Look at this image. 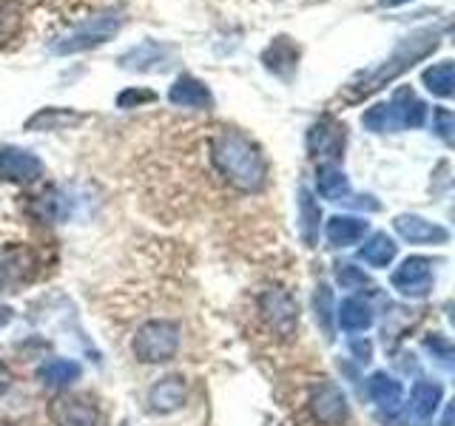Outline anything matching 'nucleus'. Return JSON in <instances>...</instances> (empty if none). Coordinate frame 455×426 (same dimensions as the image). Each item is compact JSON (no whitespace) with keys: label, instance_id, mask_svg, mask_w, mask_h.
<instances>
[{"label":"nucleus","instance_id":"obj_1","mask_svg":"<svg viewBox=\"0 0 455 426\" xmlns=\"http://www.w3.org/2000/svg\"><path fill=\"white\" fill-rule=\"evenodd\" d=\"M211 162L217 174L242 193H256L267 182V160L242 131L225 128L211 139Z\"/></svg>","mask_w":455,"mask_h":426},{"label":"nucleus","instance_id":"obj_2","mask_svg":"<svg viewBox=\"0 0 455 426\" xmlns=\"http://www.w3.org/2000/svg\"><path fill=\"white\" fill-rule=\"evenodd\" d=\"M441 46V28L427 26V28H416L407 37L398 40V46L393 49V54L384 60L379 68L367 71L359 80H353V97H367L376 94L379 89H384L387 83H393L395 77H402L404 71H410L416 63H421L424 57H430L435 49Z\"/></svg>","mask_w":455,"mask_h":426},{"label":"nucleus","instance_id":"obj_3","mask_svg":"<svg viewBox=\"0 0 455 426\" xmlns=\"http://www.w3.org/2000/svg\"><path fill=\"white\" fill-rule=\"evenodd\" d=\"M427 120V103L410 85H398L387 103H376L362 114V125L373 134H395L421 128Z\"/></svg>","mask_w":455,"mask_h":426},{"label":"nucleus","instance_id":"obj_4","mask_svg":"<svg viewBox=\"0 0 455 426\" xmlns=\"http://www.w3.org/2000/svg\"><path fill=\"white\" fill-rule=\"evenodd\" d=\"M123 23H125V18H123L120 9L97 12V14H92V18H85L83 23L71 26L68 32H63L60 37H54L49 43V51L68 57V54L97 49V46H103V43H108L114 35H120Z\"/></svg>","mask_w":455,"mask_h":426},{"label":"nucleus","instance_id":"obj_5","mask_svg":"<svg viewBox=\"0 0 455 426\" xmlns=\"http://www.w3.org/2000/svg\"><path fill=\"white\" fill-rule=\"evenodd\" d=\"M180 324L168 319H154L146 321L134 335V355L142 364H165L177 355L180 350Z\"/></svg>","mask_w":455,"mask_h":426},{"label":"nucleus","instance_id":"obj_6","mask_svg":"<svg viewBox=\"0 0 455 426\" xmlns=\"http://www.w3.org/2000/svg\"><path fill=\"white\" fill-rule=\"evenodd\" d=\"M345 146H347V128L345 122L331 117V114H324V117H319L307 128V154L313 160L339 165Z\"/></svg>","mask_w":455,"mask_h":426},{"label":"nucleus","instance_id":"obj_7","mask_svg":"<svg viewBox=\"0 0 455 426\" xmlns=\"http://www.w3.org/2000/svg\"><path fill=\"white\" fill-rule=\"evenodd\" d=\"M259 312L267 327L282 338H291L299 324V302L284 288H267L259 296Z\"/></svg>","mask_w":455,"mask_h":426},{"label":"nucleus","instance_id":"obj_8","mask_svg":"<svg viewBox=\"0 0 455 426\" xmlns=\"http://www.w3.org/2000/svg\"><path fill=\"white\" fill-rule=\"evenodd\" d=\"M123 71H137V75H163L174 66V49L160 40H142L137 46L120 54Z\"/></svg>","mask_w":455,"mask_h":426},{"label":"nucleus","instance_id":"obj_9","mask_svg":"<svg viewBox=\"0 0 455 426\" xmlns=\"http://www.w3.org/2000/svg\"><path fill=\"white\" fill-rule=\"evenodd\" d=\"M310 412L322 426H345L350 421V404L345 390L333 381H324L310 392Z\"/></svg>","mask_w":455,"mask_h":426},{"label":"nucleus","instance_id":"obj_10","mask_svg":"<svg viewBox=\"0 0 455 426\" xmlns=\"http://www.w3.org/2000/svg\"><path fill=\"white\" fill-rule=\"evenodd\" d=\"M393 290L404 298H424L433 290V259L427 256H407V259L393 270Z\"/></svg>","mask_w":455,"mask_h":426},{"label":"nucleus","instance_id":"obj_11","mask_svg":"<svg viewBox=\"0 0 455 426\" xmlns=\"http://www.w3.org/2000/svg\"><path fill=\"white\" fill-rule=\"evenodd\" d=\"M43 170H46V165H43L37 154L18 148V146L0 148V179L28 185V182H37L43 177Z\"/></svg>","mask_w":455,"mask_h":426},{"label":"nucleus","instance_id":"obj_12","mask_svg":"<svg viewBox=\"0 0 455 426\" xmlns=\"http://www.w3.org/2000/svg\"><path fill=\"white\" fill-rule=\"evenodd\" d=\"M393 231L410 245H447L450 231L444 225H435L419 213H398L393 219Z\"/></svg>","mask_w":455,"mask_h":426},{"label":"nucleus","instance_id":"obj_13","mask_svg":"<svg viewBox=\"0 0 455 426\" xmlns=\"http://www.w3.org/2000/svg\"><path fill=\"white\" fill-rule=\"evenodd\" d=\"M259 60L274 77L291 83L293 75H296V68H299V46L288 35H279V37H274L267 43V49L262 51Z\"/></svg>","mask_w":455,"mask_h":426},{"label":"nucleus","instance_id":"obj_14","mask_svg":"<svg viewBox=\"0 0 455 426\" xmlns=\"http://www.w3.org/2000/svg\"><path fill=\"white\" fill-rule=\"evenodd\" d=\"M168 99H171V106H177V108H194V111L213 108L211 89L203 80H196L194 75H180L174 80V85L168 89Z\"/></svg>","mask_w":455,"mask_h":426},{"label":"nucleus","instance_id":"obj_15","mask_svg":"<svg viewBox=\"0 0 455 426\" xmlns=\"http://www.w3.org/2000/svg\"><path fill=\"white\" fill-rule=\"evenodd\" d=\"M185 395H188L185 378L182 375H165L148 390V409L156 412V415H171V412L182 409Z\"/></svg>","mask_w":455,"mask_h":426},{"label":"nucleus","instance_id":"obj_16","mask_svg":"<svg viewBox=\"0 0 455 426\" xmlns=\"http://www.w3.org/2000/svg\"><path fill=\"white\" fill-rule=\"evenodd\" d=\"M52 418L57 426H97V406L89 398H57L52 406Z\"/></svg>","mask_w":455,"mask_h":426},{"label":"nucleus","instance_id":"obj_17","mask_svg":"<svg viewBox=\"0 0 455 426\" xmlns=\"http://www.w3.org/2000/svg\"><path fill=\"white\" fill-rule=\"evenodd\" d=\"M367 395L381 412H390V415H393V412L402 406L404 387H402V381H395L390 373L379 369V373H373L367 378Z\"/></svg>","mask_w":455,"mask_h":426},{"label":"nucleus","instance_id":"obj_18","mask_svg":"<svg viewBox=\"0 0 455 426\" xmlns=\"http://www.w3.org/2000/svg\"><path fill=\"white\" fill-rule=\"evenodd\" d=\"M370 233V222L362 217H331L324 225V236L331 248H350Z\"/></svg>","mask_w":455,"mask_h":426},{"label":"nucleus","instance_id":"obj_19","mask_svg":"<svg viewBox=\"0 0 455 426\" xmlns=\"http://www.w3.org/2000/svg\"><path fill=\"white\" fill-rule=\"evenodd\" d=\"M296 205H299V233H302V241L307 248H316L319 245V227H322V208L316 202L310 188H299L296 193Z\"/></svg>","mask_w":455,"mask_h":426},{"label":"nucleus","instance_id":"obj_20","mask_svg":"<svg viewBox=\"0 0 455 426\" xmlns=\"http://www.w3.org/2000/svg\"><path fill=\"white\" fill-rule=\"evenodd\" d=\"M316 191L327 202H350V179L347 174L333 162H322L316 168Z\"/></svg>","mask_w":455,"mask_h":426},{"label":"nucleus","instance_id":"obj_21","mask_svg":"<svg viewBox=\"0 0 455 426\" xmlns=\"http://www.w3.org/2000/svg\"><path fill=\"white\" fill-rule=\"evenodd\" d=\"M336 324L345 333H367L373 327V310L359 296H347L345 302L336 307Z\"/></svg>","mask_w":455,"mask_h":426},{"label":"nucleus","instance_id":"obj_22","mask_svg":"<svg viewBox=\"0 0 455 426\" xmlns=\"http://www.w3.org/2000/svg\"><path fill=\"white\" fill-rule=\"evenodd\" d=\"M444 404V387L438 381H416L410 390V412L419 421L433 418L438 406Z\"/></svg>","mask_w":455,"mask_h":426},{"label":"nucleus","instance_id":"obj_23","mask_svg":"<svg viewBox=\"0 0 455 426\" xmlns=\"http://www.w3.org/2000/svg\"><path fill=\"white\" fill-rule=\"evenodd\" d=\"M85 120V114L71 108H40L37 114L26 120V131H63V128H75Z\"/></svg>","mask_w":455,"mask_h":426},{"label":"nucleus","instance_id":"obj_24","mask_svg":"<svg viewBox=\"0 0 455 426\" xmlns=\"http://www.w3.org/2000/svg\"><path fill=\"white\" fill-rule=\"evenodd\" d=\"M80 375H83V367L71 359H52L37 367V381L49 390H63L68 383L80 381Z\"/></svg>","mask_w":455,"mask_h":426},{"label":"nucleus","instance_id":"obj_25","mask_svg":"<svg viewBox=\"0 0 455 426\" xmlns=\"http://www.w3.org/2000/svg\"><path fill=\"white\" fill-rule=\"evenodd\" d=\"M398 256V245L387 236V233H373L364 245L359 248V259L367 264V267H376V270H384L390 267L393 259Z\"/></svg>","mask_w":455,"mask_h":426},{"label":"nucleus","instance_id":"obj_26","mask_svg":"<svg viewBox=\"0 0 455 426\" xmlns=\"http://www.w3.org/2000/svg\"><path fill=\"white\" fill-rule=\"evenodd\" d=\"M421 83L427 85V91L441 97V99H450L452 91H455V68H452V60H441L430 68H424L421 75Z\"/></svg>","mask_w":455,"mask_h":426},{"label":"nucleus","instance_id":"obj_27","mask_svg":"<svg viewBox=\"0 0 455 426\" xmlns=\"http://www.w3.org/2000/svg\"><path fill=\"white\" fill-rule=\"evenodd\" d=\"M313 310H316V321L322 327V333L327 341H333L336 330V302H333V290L327 281L316 284V293H313Z\"/></svg>","mask_w":455,"mask_h":426},{"label":"nucleus","instance_id":"obj_28","mask_svg":"<svg viewBox=\"0 0 455 426\" xmlns=\"http://www.w3.org/2000/svg\"><path fill=\"white\" fill-rule=\"evenodd\" d=\"M26 23V12L18 0H0V46L20 35Z\"/></svg>","mask_w":455,"mask_h":426},{"label":"nucleus","instance_id":"obj_29","mask_svg":"<svg viewBox=\"0 0 455 426\" xmlns=\"http://www.w3.org/2000/svg\"><path fill=\"white\" fill-rule=\"evenodd\" d=\"M336 281L341 284V290H362V288H370L367 273L355 267V264H336Z\"/></svg>","mask_w":455,"mask_h":426},{"label":"nucleus","instance_id":"obj_30","mask_svg":"<svg viewBox=\"0 0 455 426\" xmlns=\"http://www.w3.org/2000/svg\"><path fill=\"white\" fill-rule=\"evenodd\" d=\"M455 117H452V111L450 108H435L433 111V134L438 139H444L447 146H452V139H455Z\"/></svg>","mask_w":455,"mask_h":426},{"label":"nucleus","instance_id":"obj_31","mask_svg":"<svg viewBox=\"0 0 455 426\" xmlns=\"http://www.w3.org/2000/svg\"><path fill=\"white\" fill-rule=\"evenodd\" d=\"M424 347L433 352V359H435L438 364H444L447 369L452 367V344H450V338L438 335V333H435L433 338L427 335V338H424Z\"/></svg>","mask_w":455,"mask_h":426},{"label":"nucleus","instance_id":"obj_32","mask_svg":"<svg viewBox=\"0 0 455 426\" xmlns=\"http://www.w3.org/2000/svg\"><path fill=\"white\" fill-rule=\"evenodd\" d=\"M156 94L148 91V89H125L117 94V108L128 111V108H140V106H146V103H154Z\"/></svg>","mask_w":455,"mask_h":426},{"label":"nucleus","instance_id":"obj_33","mask_svg":"<svg viewBox=\"0 0 455 426\" xmlns=\"http://www.w3.org/2000/svg\"><path fill=\"white\" fill-rule=\"evenodd\" d=\"M350 350L355 352V359H359V361H364V364H367L370 359H373V347H370L367 341H359V338H355L353 344H350Z\"/></svg>","mask_w":455,"mask_h":426},{"label":"nucleus","instance_id":"obj_34","mask_svg":"<svg viewBox=\"0 0 455 426\" xmlns=\"http://www.w3.org/2000/svg\"><path fill=\"white\" fill-rule=\"evenodd\" d=\"M12 387V373H9V367L0 361V395H6Z\"/></svg>","mask_w":455,"mask_h":426},{"label":"nucleus","instance_id":"obj_35","mask_svg":"<svg viewBox=\"0 0 455 426\" xmlns=\"http://www.w3.org/2000/svg\"><path fill=\"white\" fill-rule=\"evenodd\" d=\"M12 319H14V310L6 307V304H0V330H4V327H6Z\"/></svg>","mask_w":455,"mask_h":426},{"label":"nucleus","instance_id":"obj_36","mask_svg":"<svg viewBox=\"0 0 455 426\" xmlns=\"http://www.w3.org/2000/svg\"><path fill=\"white\" fill-rule=\"evenodd\" d=\"M404 4H410V0H379V6H384V9H395V6H404Z\"/></svg>","mask_w":455,"mask_h":426},{"label":"nucleus","instance_id":"obj_37","mask_svg":"<svg viewBox=\"0 0 455 426\" xmlns=\"http://www.w3.org/2000/svg\"><path fill=\"white\" fill-rule=\"evenodd\" d=\"M6 284H9V273H6V267L0 264V293L6 290Z\"/></svg>","mask_w":455,"mask_h":426},{"label":"nucleus","instance_id":"obj_38","mask_svg":"<svg viewBox=\"0 0 455 426\" xmlns=\"http://www.w3.org/2000/svg\"><path fill=\"white\" fill-rule=\"evenodd\" d=\"M452 423V406H447V412H444V426H450Z\"/></svg>","mask_w":455,"mask_h":426}]
</instances>
